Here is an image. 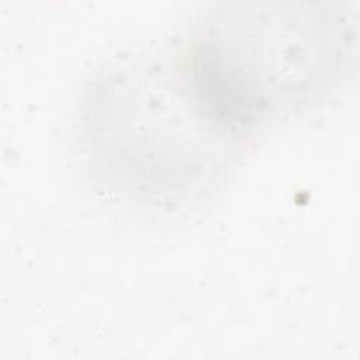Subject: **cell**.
Masks as SVG:
<instances>
[{
  "mask_svg": "<svg viewBox=\"0 0 360 360\" xmlns=\"http://www.w3.org/2000/svg\"><path fill=\"white\" fill-rule=\"evenodd\" d=\"M349 48L347 20L326 3H232L200 34L191 79L211 112L236 129L321 101Z\"/></svg>",
  "mask_w": 360,
  "mask_h": 360,
  "instance_id": "obj_1",
  "label": "cell"
},
{
  "mask_svg": "<svg viewBox=\"0 0 360 360\" xmlns=\"http://www.w3.org/2000/svg\"><path fill=\"white\" fill-rule=\"evenodd\" d=\"M191 79V77H190ZM118 77L103 87L91 138L103 167L131 191L184 195L210 180L232 127L215 117L193 80Z\"/></svg>",
  "mask_w": 360,
  "mask_h": 360,
  "instance_id": "obj_2",
  "label": "cell"
}]
</instances>
